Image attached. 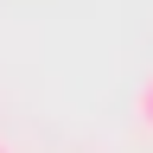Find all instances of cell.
Listing matches in <instances>:
<instances>
[{"label": "cell", "mask_w": 153, "mask_h": 153, "mask_svg": "<svg viewBox=\"0 0 153 153\" xmlns=\"http://www.w3.org/2000/svg\"><path fill=\"white\" fill-rule=\"evenodd\" d=\"M140 121L153 128V76H147V83H140Z\"/></svg>", "instance_id": "obj_1"}, {"label": "cell", "mask_w": 153, "mask_h": 153, "mask_svg": "<svg viewBox=\"0 0 153 153\" xmlns=\"http://www.w3.org/2000/svg\"><path fill=\"white\" fill-rule=\"evenodd\" d=\"M0 153H13V147H7V140H0Z\"/></svg>", "instance_id": "obj_2"}]
</instances>
